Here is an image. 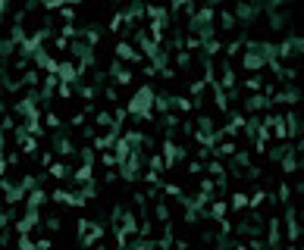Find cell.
<instances>
[{
  "instance_id": "1",
  "label": "cell",
  "mask_w": 304,
  "mask_h": 250,
  "mask_svg": "<svg viewBox=\"0 0 304 250\" xmlns=\"http://www.w3.org/2000/svg\"><path fill=\"white\" fill-rule=\"evenodd\" d=\"M116 59H122V63H138L141 54L129 44V41H120V44H116Z\"/></svg>"
},
{
  "instance_id": "2",
  "label": "cell",
  "mask_w": 304,
  "mask_h": 250,
  "mask_svg": "<svg viewBox=\"0 0 304 250\" xmlns=\"http://www.w3.org/2000/svg\"><path fill=\"white\" fill-rule=\"evenodd\" d=\"M25 203L29 206H35V210H41V206L47 203V194L41 191V188L35 185V188H29V191H25Z\"/></svg>"
},
{
  "instance_id": "3",
  "label": "cell",
  "mask_w": 304,
  "mask_h": 250,
  "mask_svg": "<svg viewBox=\"0 0 304 250\" xmlns=\"http://www.w3.org/2000/svg\"><path fill=\"white\" fill-rule=\"evenodd\" d=\"M47 175H50V178H66V175H72V172L66 169V166H63L60 160H54V163H50V166H47Z\"/></svg>"
},
{
  "instance_id": "4",
  "label": "cell",
  "mask_w": 304,
  "mask_h": 250,
  "mask_svg": "<svg viewBox=\"0 0 304 250\" xmlns=\"http://www.w3.org/2000/svg\"><path fill=\"white\" fill-rule=\"evenodd\" d=\"M239 153V147H235L232 141H223V144H216V157H235Z\"/></svg>"
},
{
  "instance_id": "5",
  "label": "cell",
  "mask_w": 304,
  "mask_h": 250,
  "mask_svg": "<svg viewBox=\"0 0 304 250\" xmlns=\"http://www.w3.org/2000/svg\"><path fill=\"white\" fill-rule=\"evenodd\" d=\"M44 125L50 128V132H60V128H63V119L57 116V113H44Z\"/></svg>"
},
{
  "instance_id": "6",
  "label": "cell",
  "mask_w": 304,
  "mask_h": 250,
  "mask_svg": "<svg viewBox=\"0 0 304 250\" xmlns=\"http://www.w3.org/2000/svg\"><path fill=\"white\" fill-rule=\"evenodd\" d=\"M226 210H229V203H226V200H213V206H210V216L223 219V216H226Z\"/></svg>"
},
{
  "instance_id": "7",
  "label": "cell",
  "mask_w": 304,
  "mask_h": 250,
  "mask_svg": "<svg viewBox=\"0 0 304 250\" xmlns=\"http://www.w3.org/2000/svg\"><path fill=\"white\" fill-rule=\"evenodd\" d=\"M244 206H248V197H244V194H232L229 210H244Z\"/></svg>"
},
{
  "instance_id": "8",
  "label": "cell",
  "mask_w": 304,
  "mask_h": 250,
  "mask_svg": "<svg viewBox=\"0 0 304 250\" xmlns=\"http://www.w3.org/2000/svg\"><path fill=\"white\" fill-rule=\"evenodd\" d=\"M79 157H82V163H94V147H82Z\"/></svg>"
},
{
  "instance_id": "9",
  "label": "cell",
  "mask_w": 304,
  "mask_h": 250,
  "mask_svg": "<svg viewBox=\"0 0 304 250\" xmlns=\"http://www.w3.org/2000/svg\"><path fill=\"white\" fill-rule=\"evenodd\" d=\"M16 244H19L22 250H31V247H35V241H31L29 235H19V241H16Z\"/></svg>"
},
{
  "instance_id": "10",
  "label": "cell",
  "mask_w": 304,
  "mask_h": 250,
  "mask_svg": "<svg viewBox=\"0 0 304 250\" xmlns=\"http://www.w3.org/2000/svg\"><path fill=\"white\" fill-rule=\"evenodd\" d=\"M244 88H248V91H257V88H260V79H257V75H251V79L244 82Z\"/></svg>"
},
{
  "instance_id": "11",
  "label": "cell",
  "mask_w": 304,
  "mask_h": 250,
  "mask_svg": "<svg viewBox=\"0 0 304 250\" xmlns=\"http://www.w3.org/2000/svg\"><path fill=\"white\" fill-rule=\"evenodd\" d=\"M69 125H75V128H82V125H85V113H75V116L69 119Z\"/></svg>"
},
{
  "instance_id": "12",
  "label": "cell",
  "mask_w": 304,
  "mask_h": 250,
  "mask_svg": "<svg viewBox=\"0 0 304 250\" xmlns=\"http://www.w3.org/2000/svg\"><path fill=\"white\" fill-rule=\"evenodd\" d=\"M10 10V0H0V13H6Z\"/></svg>"
}]
</instances>
